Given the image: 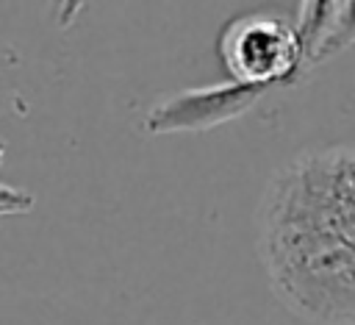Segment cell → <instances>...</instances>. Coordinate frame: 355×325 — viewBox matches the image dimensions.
Returning a JSON list of instances; mask_svg holds the SVG:
<instances>
[{"instance_id": "cell-1", "label": "cell", "mask_w": 355, "mask_h": 325, "mask_svg": "<svg viewBox=\"0 0 355 325\" xmlns=\"http://www.w3.org/2000/svg\"><path fill=\"white\" fill-rule=\"evenodd\" d=\"M258 256L275 297L319 325H355V144L283 164L261 200Z\"/></svg>"}, {"instance_id": "cell-2", "label": "cell", "mask_w": 355, "mask_h": 325, "mask_svg": "<svg viewBox=\"0 0 355 325\" xmlns=\"http://www.w3.org/2000/svg\"><path fill=\"white\" fill-rule=\"evenodd\" d=\"M216 53L230 81L244 86L294 83L305 72L297 28L275 14L233 17L216 39Z\"/></svg>"}, {"instance_id": "cell-3", "label": "cell", "mask_w": 355, "mask_h": 325, "mask_svg": "<svg viewBox=\"0 0 355 325\" xmlns=\"http://www.w3.org/2000/svg\"><path fill=\"white\" fill-rule=\"evenodd\" d=\"M266 89L244 86L236 81L191 86L172 92L144 111L141 131L150 136L164 133H202L244 117Z\"/></svg>"}, {"instance_id": "cell-4", "label": "cell", "mask_w": 355, "mask_h": 325, "mask_svg": "<svg viewBox=\"0 0 355 325\" xmlns=\"http://www.w3.org/2000/svg\"><path fill=\"white\" fill-rule=\"evenodd\" d=\"M297 36L302 47V64L316 67L355 44V3L308 0L297 8Z\"/></svg>"}]
</instances>
